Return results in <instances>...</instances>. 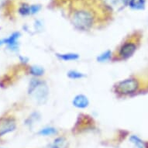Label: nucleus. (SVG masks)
Segmentation results:
<instances>
[{"label":"nucleus","mask_w":148,"mask_h":148,"mask_svg":"<svg viewBox=\"0 0 148 148\" xmlns=\"http://www.w3.org/2000/svg\"><path fill=\"white\" fill-rule=\"evenodd\" d=\"M138 88V81L135 78H128L117 83L115 90L116 93L120 95H129L136 92Z\"/></svg>","instance_id":"obj_3"},{"label":"nucleus","mask_w":148,"mask_h":148,"mask_svg":"<svg viewBox=\"0 0 148 148\" xmlns=\"http://www.w3.org/2000/svg\"><path fill=\"white\" fill-rule=\"evenodd\" d=\"M57 57L61 60L64 61H76L79 58V55L78 53H57Z\"/></svg>","instance_id":"obj_8"},{"label":"nucleus","mask_w":148,"mask_h":148,"mask_svg":"<svg viewBox=\"0 0 148 148\" xmlns=\"http://www.w3.org/2000/svg\"><path fill=\"white\" fill-rule=\"evenodd\" d=\"M132 143H134V146L137 148H144V143L140 139L136 136H132L130 138Z\"/></svg>","instance_id":"obj_14"},{"label":"nucleus","mask_w":148,"mask_h":148,"mask_svg":"<svg viewBox=\"0 0 148 148\" xmlns=\"http://www.w3.org/2000/svg\"><path fill=\"white\" fill-rule=\"evenodd\" d=\"M137 47L133 42H126L123 44L119 51V58L120 59H127L134 54L136 51Z\"/></svg>","instance_id":"obj_5"},{"label":"nucleus","mask_w":148,"mask_h":148,"mask_svg":"<svg viewBox=\"0 0 148 148\" xmlns=\"http://www.w3.org/2000/svg\"><path fill=\"white\" fill-rule=\"evenodd\" d=\"M29 72L33 75L39 77V76H41L44 75V69L42 67H40V66L34 65L30 67V68H29Z\"/></svg>","instance_id":"obj_11"},{"label":"nucleus","mask_w":148,"mask_h":148,"mask_svg":"<svg viewBox=\"0 0 148 148\" xmlns=\"http://www.w3.org/2000/svg\"><path fill=\"white\" fill-rule=\"evenodd\" d=\"M102 0H74L71 7L70 20L79 30H88L99 21V13L106 12Z\"/></svg>","instance_id":"obj_1"},{"label":"nucleus","mask_w":148,"mask_h":148,"mask_svg":"<svg viewBox=\"0 0 148 148\" xmlns=\"http://www.w3.org/2000/svg\"><path fill=\"white\" fill-rule=\"evenodd\" d=\"M4 44H5V43H4V40H0V47Z\"/></svg>","instance_id":"obj_16"},{"label":"nucleus","mask_w":148,"mask_h":148,"mask_svg":"<svg viewBox=\"0 0 148 148\" xmlns=\"http://www.w3.org/2000/svg\"><path fill=\"white\" fill-rule=\"evenodd\" d=\"M73 106L78 109H85L89 105V100L86 95L79 94L75 96L72 101Z\"/></svg>","instance_id":"obj_6"},{"label":"nucleus","mask_w":148,"mask_h":148,"mask_svg":"<svg viewBox=\"0 0 148 148\" xmlns=\"http://www.w3.org/2000/svg\"><path fill=\"white\" fill-rule=\"evenodd\" d=\"M68 147V141L64 137H58L54 140L52 145V148H67Z\"/></svg>","instance_id":"obj_10"},{"label":"nucleus","mask_w":148,"mask_h":148,"mask_svg":"<svg viewBox=\"0 0 148 148\" xmlns=\"http://www.w3.org/2000/svg\"><path fill=\"white\" fill-rule=\"evenodd\" d=\"M128 5L133 10H143L145 6V0H130Z\"/></svg>","instance_id":"obj_9"},{"label":"nucleus","mask_w":148,"mask_h":148,"mask_svg":"<svg viewBox=\"0 0 148 148\" xmlns=\"http://www.w3.org/2000/svg\"><path fill=\"white\" fill-rule=\"evenodd\" d=\"M20 34L18 32L13 33L10 37L4 39V43H5V44H7L9 48H10L12 51H15V50H16L17 47H18L17 40L20 37Z\"/></svg>","instance_id":"obj_7"},{"label":"nucleus","mask_w":148,"mask_h":148,"mask_svg":"<svg viewBox=\"0 0 148 148\" xmlns=\"http://www.w3.org/2000/svg\"><path fill=\"white\" fill-rule=\"evenodd\" d=\"M29 94L33 95L36 102L40 105H44L48 99L49 88L46 82L38 79H32L29 83Z\"/></svg>","instance_id":"obj_2"},{"label":"nucleus","mask_w":148,"mask_h":148,"mask_svg":"<svg viewBox=\"0 0 148 148\" xmlns=\"http://www.w3.org/2000/svg\"><path fill=\"white\" fill-rule=\"evenodd\" d=\"M111 55H112V52L110 51H107L102 54H100L99 56L97 58V61L99 62H104L111 58Z\"/></svg>","instance_id":"obj_15"},{"label":"nucleus","mask_w":148,"mask_h":148,"mask_svg":"<svg viewBox=\"0 0 148 148\" xmlns=\"http://www.w3.org/2000/svg\"><path fill=\"white\" fill-rule=\"evenodd\" d=\"M16 128V123L13 118L4 117L0 119V136L14 131Z\"/></svg>","instance_id":"obj_4"},{"label":"nucleus","mask_w":148,"mask_h":148,"mask_svg":"<svg viewBox=\"0 0 148 148\" xmlns=\"http://www.w3.org/2000/svg\"><path fill=\"white\" fill-rule=\"evenodd\" d=\"M68 77L71 79H82L85 78V75L77 71H69L68 72Z\"/></svg>","instance_id":"obj_13"},{"label":"nucleus","mask_w":148,"mask_h":148,"mask_svg":"<svg viewBox=\"0 0 148 148\" xmlns=\"http://www.w3.org/2000/svg\"><path fill=\"white\" fill-rule=\"evenodd\" d=\"M57 134V130L53 127H45L39 131L38 134L40 136H51Z\"/></svg>","instance_id":"obj_12"}]
</instances>
